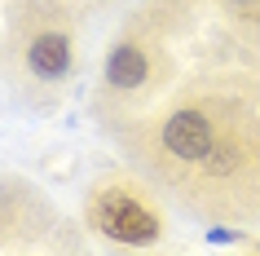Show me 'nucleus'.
I'll return each instance as SVG.
<instances>
[{"label": "nucleus", "instance_id": "1a4fd4ad", "mask_svg": "<svg viewBox=\"0 0 260 256\" xmlns=\"http://www.w3.org/2000/svg\"><path fill=\"white\" fill-rule=\"evenodd\" d=\"M256 252H260V239H256Z\"/></svg>", "mask_w": 260, "mask_h": 256}, {"label": "nucleus", "instance_id": "39448f33", "mask_svg": "<svg viewBox=\"0 0 260 256\" xmlns=\"http://www.w3.org/2000/svg\"><path fill=\"white\" fill-rule=\"evenodd\" d=\"M84 225L119 247H154L168 239V216L159 203V186L128 163L102 173L84 186Z\"/></svg>", "mask_w": 260, "mask_h": 256}, {"label": "nucleus", "instance_id": "f257e3e1", "mask_svg": "<svg viewBox=\"0 0 260 256\" xmlns=\"http://www.w3.org/2000/svg\"><path fill=\"white\" fill-rule=\"evenodd\" d=\"M247 106H260V84L238 67H207L181 75L150 110L106 124V133L115 137L123 159L159 186V194L177 199L181 186L212 155L220 133Z\"/></svg>", "mask_w": 260, "mask_h": 256}, {"label": "nucleus", "instance_id": "6e6552de", "mask_svg": "<svg viewBox=\"0 0 260 256\" xmlns=\"http://www.w3.org/2000/svg\"><path fill=\"white\" fill-rule=\"evenodd\" d=\"M75 5H93V9H106V5H119V0H75Z\"/></svg>", "mask_w": 260, "mask_h": 256}, {"label": "nucleus", "instance_id": "7ed1b4c3", "mask_svg": "<svg viewBox=\"0 0 260 256\" xmlns=\"http://www.w3.org/2000/svg\"><path fill=\"white\" fill-rule=\"evenodd\" d=\"M177 80H181V67L172 53V36L150 27L146 18L128 14L119 36L106 44L102 75L93 89V115L102 120V128L128 120V115H141Z\"/></svg>", "mask_w": 260, "mask_h": 256}, {"label": "nucleus", "instance_id": "0eeeda50", "mask_svg": "<svg viewBox=\"0 0 260 256\" xmlns=\"http://www.w3.org/2000/svg\"><path fill=\"white\" fill-rule=\"evenodd\" d=\"M207 9H216L234 44L260 49V0H207Z\"/></svg>", "mask_w": 260, "mask_h": 256}, {"label": "nucleus", "instance_id": "f03ea898", "mask_svg": "<svg viewBox=\"0 0 260 256\" xmlns=\"http://www.w3.org/2000/svg\"><path fill=\"white\" fill-rule=\"evenodd\" d=\"M80 71L75 0H9L0 27V80L31 110H53Z\"/></svg>", "mask_w": 260, "mask_h": 256}, {"label": "nucleus", "instance_id": "423d86ee", "mask_svg": "<svg viewBox=\"0 0 260 256\" xmlns=\"http://www.w3.org/2000/svg\"><path fill=\"white\" fill-rule=\"evenodd\" d=\"M57 225L53 208L44 203V194L31 181H18V177H0V247L9 243H31L49 234Z\"/></svg>", "mask_w": 260, "mask_h": 256}, {"label": "nucleus", "instance_id": "20e7f679", "mask_svg": "<svg viewBox=\"0 0 260 256\" xmlns=\"http://www.w3.org/2000/svg\"><path fill=\"white\" fill-rule=\"evenodd\" d=\"M177 203L216 225L260 221V106H247L220 133L199 173L181 186Z\"/></svg>", "mask_w": 260, "mask_h": 256}]
</instances>
